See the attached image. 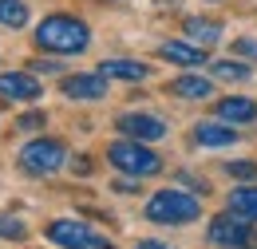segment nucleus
<instances>
[{
	"instance_id": "1",
	"label": "nucleus",
	"mask_w": 257,
	"mask_h": 249,
	"mask_svg": "<svg viewBox=\"0 0 257 249\" xmlns=\"http://www.w3.org/2000/svg\"><path fill=\"white\" fill-rule=\"evenodd\" d=\"M36 44L44 52H56V56H79V52H87L91 32L75 16H44L36 24Z\"/></svg>"
},
{
	"instance_id": "2",
	"label": "nucleus",
	"mask_w": 257,
	"mask_h": 249,
	"mask_svg": "<svg viewBox=\"0 0 257 249\" xmlns=\"http://www.w3.org/2000/svg\"><path fill=\"white\" fill-rule=\"evenodd\" d=\"M147 218L162 221V225H186V221L202 218V202L186 190H159L147 202Z\"/></svg>"
},
{
	"instance_id": "3",
	"label": "nucleus",
	"mask_w": 257,
	"mask_h": 249,
	"mask_svg": "<svg viewBox=\"0 0 257 249\" xmlns=\"http://www.w3.org/2000/svg\"><path fill=\"white\" fill-rule=\"evenodd\" d=\"M107 158H111L115 170H123L131 178H155V174H162V158L155 155V151H147V143H139V139L111 143V147H107Z\"/></svg>"
},
{
	"instance_id": "4",
	"label": "nucleus",
	"mask_w": 257,
	"mask_h": 249,
	"mask_svg": "<svg viewBox=\"0 0 257 249\" xmlns=\"http://www.w3.org/2000/svg\"><path fill=\"white\" fill-rule=\"evenodd\" d=\"M67 162V151L60 139H32L24 151H20V170L24 174H36V178H48L56 174Z\"/></svg>"
},
{
	"instance_id": "5",
	"label": "nucleus",
	"mask_w": 257,
	"mask_h": 249,
	"mask_svg": "<svg viewBox=\"0 0 257 249\" xmlns=\"http://www.w3.org/2000/svg\"><path fill=\"white\" fill-rule=\"evenodd\" d=\"M48 237H52L56 245H64V249H115L111 237H103V233H95L91 225L71 221V218L52 221V225H48Z\"/></svg>"
},
{
	"instance_id": "6",
	"label": "nucleus",
	"mask_w": 257,
	"mask_h": 249,
	"mask_svg": "<svg viewBox=\"0 0 257 249\" xmlns=\"http://www.w3.org/2000/svg\"><path fill=\"white\" fill-rule=\"evenodd\" d=\"M210 241L222 249H257V229L249 225V218H237V214H222V218L210 221Z\"/></svg>"
},
{
	"instance_id": "7",
	"label": "nucleus",
	"mask_w": 257,
	"mask_h": 249,
	"mask_svg": "<svg viewBox=\"0 0 257 249\" xmlns=\"http://www.w3.org/2000/svg\"><path fill=\"white\" fill-rule=\"evenodd\" d=\"M119 131L127 135V139H139V143H159L162 135H166V123H162L159 115H147V111H131V115H119Z\"/></svg>"
},
{
	"instance_id": "8",
	"label": "nucleus",
	"mask_w": 257,
	"mask_h": 249,
	"mask_svg": "<svg viewBox=\"0 0 257 249\" xmlns=\"http://www.w3.org/2000/svg\"><path fill=\"white\" fill-rule=\"evenodd\" d=\"M40 79L36 71H4L0 75V99H16V103H28V99H40Z\"/></svg>"
},
{
	"instance_id": "9",
	"label": "nucleus",
	"mask_w": 257,
	"mask_h": 249,
	"mask_svg": "<svg viewBox=\"0 0 257 249\" xmlns=\"http://www.w3.org/2000/svg\"><path fill=\"white\" fill-rule=\"evenodd\" d=\"M60 91L67 99H103L107 95V75L103 71H91V75H67L64 83H60Z\"/></svg>"
},
{
	"instance_id": "10",
	"label": "nucleus",
	"mask_w": 257,
	"mask_h": 249,
	"mask_svg": "<svg viewBox=\"0 0 257 249\" xmlns=\"http://www.w3.org/2000/svg\"><path fill=\"white\" fill-rule=\"evenodd\" d=\"M162 60L178 63V67H202L206 63V48H198V44H190V40H166L159 48Z\"/></svg>"
},
{
	"instance_id": "11",
	"label": "nucleus",
	"mask_w": 257,
	"mask_h": 249,
	"mask_svg": "<svg viewBox=\"0 0 257 249\" xmlns=\"http://www.w3.org/2000/svg\"><path fill=\"white\" fill-rule=\"evenodd\" d=\"M182 32H186V40H190V44H198V48H214V44L222 40V24H218V20H202V16L186 20V24H182Z\"/></svg>"
},
{
	"instance_id": "12",
	"label": "nucleus",
	"mask_w": 257,
	"mask_h": 249,
	"mask_svg": "<svg viewBox=\"0 0 257 249\" xmlns=\"http://www.w3.org/2000/svg\"><path fill=\"white\" fill-rule=\"evenodd\" d=\"M170 95H178V99H210L214 95V79H206V75H178V79H170Z\"/></svg>"
},
{
	"instance_id": "13",
	"label": "nucleus",
	"mask_w": 257,
	"mask_h": 249,
	"mask_svg": "<svg viewBox=\"0 0 257 249\" xmlns=\"http://www.w3.org/2000/svg\"><path fill=\"white\" fill-rule=\"evenodd\" d=\"M218 115L225 123H253L257 103L253 99H241V95H229V99H218Z\"/></svg>"
},
{
	"instance_id": "14",
	"label": "nucleus",
	"mask_w": 257,
	"mask_h": 249,
	"mask_svg": "<svg viewBox=\"0 0 257 249\" xmlns=\"http://www.w3.org/2000/svg\"><path fill=\"white\" fill-rule=\"evenodd\" d=\"M99 71H103L107 79H131V83H139V79L151 75V67L139 63V60H103V63H99Z\"/></svg>"
},
{
	"instance_id": "15",
	"label": "nucleus",
	"mask_w": 257,
	"mask_h": 249,
	"mask_svg": "<svg viewBox=\"0 0 257 249\" xmlns=\"http://www.w3.org/2000/svg\"><path fill=\"white\" fill-rule=\"evenodd\" d=\"M194 143H202V147H229V143H237V131L225 123H198L194 127Z\"/></svg>"
},
{
	"instance_id": "16",
	"label": "nucleus",
	"mask_w": 257,
	"mask_h": 249,
	"mask_svg": "<svg viewBox=\"0 0 257 249\" xmlns=\"http://www.w3.org/2000/svg\"><path fill=\"white\" fill-rule=\"evenodd\" d=\"M229 214L257 221V186H237L229 194Z\"/></svg>"
},
{
	"instance_id": "17",
	"label": "nucleus",
	"mask_w": 257,
	"mask_h": 249,
	"mask_svg": "<svg viewBox=\"0 0 257 249\" xmlns=\"http://www.w3.org/2000/svg\"><path fill=\"white\" fill-rule=\"evenodd\" d=\"M0 24L4 28H24L28 24V4L24 0H0Z\"/></svg>"
},
{
	"instance_id": "18",
	"label": "nucleus",
	"mask_w": 257,
	"mask_h": 249,
	"mask_svg": "<svg viewBox=\"0 0 257 249\" xmlns=\"http://www.w3.org/2000/svg\"><path fill=\"white\" fill-rule=\"evenodd\" d=\"M210 67H214L218 79H233V83H237V79H249V67L237 63V60H218V63H210Z\"/></svg>"
},
{
	"instance_id": "19",
	"label": "nucleus",
	"mask_w": 257,
	"mask_h": 249,
	"mask_svg": "<svg viewBox=\"0 0 257 249\" xmlns=\"http://www.w3.org/2000/svg\"><path fill=\"white\" fill-rule=\"evenodd\" d=\"M0 237H4V241H24V237H28V225H24L20 218L0 214Z\"/></svg>"
},
{
	"instance_id": "20",
	"label": "nucleus",
	"mask_w": 257,
	"mask_h": 249,
	"mask_svg": "<svg viewBox=\"0 0 257 249\" xmlns=\"http://www.w3.org/2000/svg\"><path fill=\"white\" fill-rule=\"evenodd\" d=\"M225 170H229L233 178H241V182H253V178H257V162H249V158H237V162H225Z\"/></svg>"
},
{
	"instance_id": "21",
	"label": "nucleus",
	"mask_w": 257,
	"mask_h": 249,
	"mask_svg": "<svg viewBox=\"0 0 257 249\" xmlns=\"http://www.w3.org/2000/svg\"><path fill=\"white\" fill-rule=\"evenodd\" d=\"M16 127H20V131H40V127H44V111H28V115H20Z\"/></svg>"
},
{
	"instance_id": "22",
	"label": "nucleus",
	"mask_w": 257,
	"mask_h": 249,
	"mask_svg": "<svg viewBox=\"0 0 257 249\" xmlns=\"http://www.w3.org/2000/svg\"><path fill=\"white\" fill-rule=\"evenodd\" d=\"M233 52H237V56H245V60H257V44H253V40H237V44H233Z\"/></svg>"
},
{
	"instance_id": "23",
	"label": "nucleus",
	"mask_w": 257,
	"mask_h": 249,
	"mask_svg": "<svg viewBox=\"0 0 257 249\" xmlns=\"http://www.w3.org/2000/svg\"><path fill=\"white\" fill-rule=\"evenodd\" d=\"M28 67H32V71H60V63H56V60H32Z\"/></svg>"
},
{
	"instance_id": "24",
	"label": "nucleus",
	"mask_w": 257,
	"mask_h": 249,
	"mask_svg": "<svg viewBox=\"0 0 257 249\" xmlns=\"http://www.w3.org/2000/svg\"><path fill=\"white\" fill-rule=\"evenodd\" d=\"M135 182H139V178H135ZM135 182H115V190H119V194H135V190H139Z\"/></svg>"
},
{
	"instance_id": "25",
	"label": "nucleus",
	"mask_w": 257,
	"mask_h": 249,
	"mask_svg": "<svg viewBox=\"0 0 257 249\" xmlns=\"http://www.w3.org/2000/svg\"><path fill=\"white\" fill-rule=\"evenodd\" d=\"M135 249H170V245H162V241H139Z\"/></svg>"
}]
</instances>
